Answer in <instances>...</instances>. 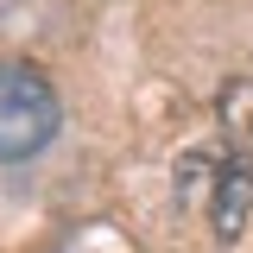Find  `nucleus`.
<instances>
[{
  "instance_id": "f257e3e1",
  "label": "nucleus",
  "mask_w": 253,
  "mask_h": 253,
  "mask_svg": "<svg viewBox=\"0 0 253 253\" xmlns=\"http://www.w3.org/2000/svg\"><path fill=\"white\" fill-rule=\"evenodd\" d=\"M63 126V101L38 63H0V165L38 158Z\"/></svg>"
}]
</instances>
